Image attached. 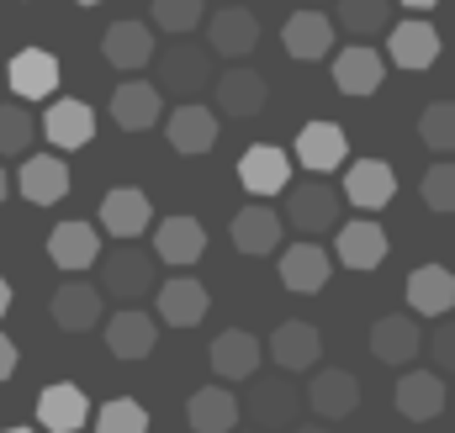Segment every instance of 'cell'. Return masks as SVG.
I'll list each match as a JSON object with an SVG mask.
<instances>
[{"instance_id": "44dd1931", "label": "cell", "mask_w": 455, "mask_h": 433, "mask_svg": "<svg viewBox=\"0 0 455 433\" xmlns=\"http://www.w3.org/2000/svg\"><path fill=\"white\" fill-rule=\"evenodd\" d=\"M297 159H302V169H313V175L339 169L344 159H349V138H344V127L339 122H307V127L297 132Z\"/></svg>"}, {"instance_id": "cb8c5ba5", "label": "cell", "mask_w": 455, "mask_h": 433, "mask_svg": "<svg viewBox=\"0 0 455 433\" xmlns=\"http://www.w3.org/2000/svg\"><path fill=\"white\" fill-rule=\"evenodd\" d=\"M307 407H313L323 423H339V418H349V413L360 407V381H355L349 370H318V375L307 381Z\"/></svg>"}, {"instance_id": "4dcf8cb0", "label": "cell", "mask_w": 455, "mask_h": 433, "mask_svg": "<svg viewBox=\"0 0 455 433\" xmlns=\"http://www.w3.org/2000/svg\"><path fill=\"white\" fill-rule=\"evenodd\" d=\"M48 312H53V323L64 327V333H91V327L101 323V291L85 286V280H64L53 291Z\"/></svg>"}, {"instance_id": "60d3db41", "label": "cell", "mask_w": 455, "mask_h": 433, "mask_svg": "<svg viewBox=\"0 0 455 433\" xmlns=\"http://www.w3.org/2000/svg\"><path fill=\"white\" fill-rule=\"evenodd\" d=\"M419 191H424V207H429V212H455V164L451 159L429 164Z\"/></svg>"}, {"instance_id": "ee69618b", "label": "cell", "mask_w": 455, "mask_h": 433, "mask_svg": "<svg viewBox=\"0 0 455 433\" xmlns=\"http://www.w3.org/2000/svg\"><path fill=\"white\" fill-rule=\"evenodd\" d=\"M5 312H11V280L0 275V318H5Z\"/></svg>"}, {"instance_id": "74e56055", "label": "cell", "mask_w": 455, "mask_h": 433, "mask_svg": "<svg viewBox=\"0 0 455 433\" xmlns=\"http://www.w3.org/2000/svg\"><path fill=\"white\" fill-rule=\"evenodd\" d=\"M419 143L429 154H455V101H435L419 116Z\"/></svg>"}, {"instance_id": "30bf717a", "label": "cell", "mask_w": 455, "mask_h": 433, "mask_svg": "<svg viewBox=\"0 0 455 433\" xmlns=\"http://www.w3.org/2000/svg\"><path fill=\"white\" fill-rule=\"evenodd\" d=\"M397 196V175L387 159H355L344 169V201L360 207V212H381L387 201Z\"/></svg>"}, {"instance_id": "f35d334b", "label": "cell", "mask_w": 455, "mask_h": 433, "mask_svg": "<svg viewBox=\"0 0 455 433\" xmlns=\"http://www.w3.org/2000/svg\"><path fill=\"white\" fill-rule=\"evenodd\" d=\"M148 16H154V27H159V32L186 37V32H196V27H202V0H154V5H148Z\"/></svg>"}, {"instance_id": "277c9868", "label": "cell", "mask_w": 455, "mask_h": 433, "mask_svg": "<svg viewBox=\"0 0 455 433\" xmlns=\"http://www.w3.org/2000/svg\"><path fill=\"white\" fill-rule=\"evenodd\" d=\"M387 59L397 64V69H435V59H440V32L424 21V16H408V21H392L387 27Z\"/></svg>"}, {"instance_id": "816d5d0a", "label": "cell", "mask_w": 455, "mask_h": 433, "mask_svg": "<svg viewBox=\"0 0 455 433\" xmlns=\"http://www.w3.org/2000/svg\"><path fill=\"white\" fill-rule=\"evenodd\" d=\"M451 402H455V397H451Z\"/></svg>"}, {"instance_id": "7a4b0ae2", "label": "cell", "mask_w": 455, "mask_h": 433, "mask_svg": "<svg viewBox=\"0 0 455 433\" xmlns=\"http://www.w3.org/2000/svg\"><path fill=\"white\" fill-rule=\"evenodd\" d=\"M159 64V91H170V96H180V101H191V96H202L218 75H212V59H207V48H191V43H180V48H170L164 59H154Z\"/></svg>"}, {"instance_id": "8fae6325", "label": "cell", "mask_w": 455, "mask_h": 433, "mask_svg": "<svg viewBox=\"0 0 455 433\" xmlns=\"http://www.w3.org/2000/svg\"><path fill=\"white\" fill-rule=\"evenodd\" d=\"M207 48L223 53V59H249L259 48V16L249 5H223L207 21Z\"/></svg>"}, {"instance_id": "6da1fadb", "label": "cell", "mask_w": 455, "mask_h": 433, "mask_svg": "<svg viewBox=\"0 0 455 433\" xmlns=\"http://www.w3.org/2000/svg\"><path fill=\"white\" fill-rule=\"evenodd\" d=\"M154 254L148 248H138V243H116L112 254L101 259V291L116 296V302H138V296H148L154 291Z\"/></svg>"}, {"instance_id": "e575fe53", "label": "cell", "mask_w": 455, "mask_h": 433, "mask_svg": "<svg viewBox=\"0 0 455 433\" xmlns=\"http://www.w3.org/2000/svg\"><path fill=\"white\" fill-rule=\"evenodd\" d=\"M297 413V391H291V375H275V381H254L249 391V418L259 429H286Z\"/></svg>"}, {"instance_id": "5bb4252c", "label": "cell", "mask_w": 455, "mask_h": 433, "mask_svg": "<svg viewBox=\"0 0 455 433\" xmlns=\"http://www.w3.org/2000/svg\"><path fill=\"white\" fill-rule=\"evenodd\" d=\"M281 43H286V53H291L297 64H318V59H329V48H334V21L307 5V11H297V16H286Z\"/></svg>"}, {"instance_id": "d590c367", "label": "cell", "mask_w": 455, "mask_h": 433, "mask_svg": "<svg viewBox=\"0 0 455 433\" xmlns=\"http://www.w3.org/2000/svg\"><path fill=\"white\" fill-rule=\"evenodd\" d=\"M334 21H339L355 43H365V37H376V32L392 27V0H339Z\"/></svg>"}, {"instance_id": "bcb514c9", "label": "cell", "mask_w": 455, "mask_h": 433, "mask_svg": "<svg viewBox=\"0 0 455 433\" xmlns=\"http://www.w3.org/2000/svg\"><path fill=\"white\" fill-rule=\"evenodd\" d=\"M291 433H329L323 423H302V429H291Z\"/></svg>"}, {"instance_id": "f546056e", "label": "cell", "mask_w": 455, "mask_h": 433, "mask_svg": "<svg viewBox=\"0 0 455 433\" xmlns=\"http://www.w3.org/2000/svg\"><path fill=\"white\" fill-rule=\"evenodd\" d=\"M154 338H159V323L138 307H122L107 318V349L116 359H148L154 354Z\"/></svg>"}, {"instance_id": "9c48e42d", "label": "cell", "mask_w": 455, "mask_h": 433, "mask_svg": "<svg viewBox=\"0 0 455 433\" xmlns=\"http://www.w3.org/2000/svg\"><path fill=\"white\" fill-rule=\"evenodd\" d=\"M16 191L32 207H59L69 196V164L59 154H27L21 159V175H16Z\"/></svg>"}, {"instance_id": "4fadbf2b", "label": "cell", "mask_w": 455, "mask_h": 433, "mask_svg": "<svg viewBox=\"0 0 455 433\" xmlns=\"http://www.w3.org/2000/svg\"><path fill=\"white\" fill-rule=\"evenodd\" d=\"M259 359H265V343L249 327H223L212 338V370H218V381H254Z\"/></svg>"}, {"instance_id": "ba28073f", "label": "cell", "mask_w": 455, "mask_h": 433, "mask_svg": "<svg viewBox=\"0 0 455 433\" xmlns=\"http://www.w3.org/2000/svg\"><path fill=\"white\" fill-rule=\"evenodd\" d=\"M91 423V397L75 381H53L37 397V429L43 433H80Z\"/></svg>"}, {"instance_id": "8992f818", "label": "cell", "mask_w": 455, "mask_h": 433, "mask_svg": "<svg viewBox=\"0 0 455 433\" xmlns=\"http://www.w3.org/2000/svg\"><path fill=\"white\" fill-rule=\"evenodd\" d=\"M202 254H207V227L196 216H164V222H154V259L159 264L191 270Z\"/></svg>"}, {"instance_id": "3957f363", "label": "cell", "mask_w": 455, "mask_h": 433, "mask_svg": "<svg viewBox=\"0 0 455 433\" xmlns=\"http://www.w3.org/2000/svg\"><path fill=\"white\" fill-rule=\"evenodd\" d=\"M286 191H291V201H286L291 227H302V232H329V227H339L344 191L323 185V180H297V185H286Z\"/></svg>"}, {"instance_id": "5b68a950", "label": "cell", "mask_w": 455, "mask_h": 433, "mask_svg": "<svg viewBox=\"0 0 455 433\" xmlns=\"http://www.w3.org/2000/svg\"><path fill=\"white\" fill-rule=\"evenodd\" d=\"M238 185H243L254 201H270V196H281V191L291 185V159H286L275 143H259V148H249V154L238 159Z\"/></svg>"}, {"instance_id": "603a6c76", "label": "cell", "mask_w": 455, "mask_h": 433, "mask_svg": "<svg viewBox=\"0 0 455 433\" xmlns=\"http://www.w3.org/2000/svg\"><path fill=\"white\" fill-rule=\"evenodd\" d=\"M101 53H107V64L122 69V75L154 64V27L148 21H112L107 37H101Z\"/></svg>"}, {"instance_id": "c3c4849f", "label": "cell", "mask_w": 455, "mask_h": 433, "mask_svg": "<svg viewBox=\"0 0 455 433\" xmlns=\"http://www.w3.org/2000/svg\"><path fill=\"white\" fill-rule=\"evenodd\" d=\"M5 433H37V429H5Z\"/></svg>"}, {"instance_id": "d6986e66", "label": "cell", "mask_w": 455, "mask_h": 433, "mask_svg": "<svg viewBox=\"0 0 455 433\" xmlns=\"http://www.w3.org/2000/svg\"><path fill=\"white\" fill-rule=\"evenodd\" d=\"M403 296H408V312H419V318H445L455 307V275L445 264H419V270L408 275Z\"/></svg>"}, {"instance_id": "ffe728a7", "label": "cell", "mask_w": 455, "mask_h": 433, "mask_svg": "<svg viewBox=\"0 0 455 433\" xmlns=\"http://www.w3.org/2000/svg\"><path fill=\"white\" fill-rule=\"evenodd\" d=\"M387 80V53L365 48V43H349L339 59H334V85L344 96H376Z\"/></svg>"}, {"instance_id": "7dc6e473", "label": "cell", "mask_w": 455, "mask_h": 433, "mask_svg": "<svg viewBox=\"0 0 455 433\" xmlns=\"http://www.w3.org/2000/svg\"><path fill=\"white\" fill-rule=\"evenodd\" d=\"M5 191H11V180H5V169H0V201H5Z\"/></svg>"}, {"instance_id": "b9f144b4", "label": "cell", "mask_w": 455, "mask_h": 433, "mask_svg": "<svg viewBox=\"0 0 455 433\" xmlns=\"http://www.w3.org/2000/svg\"><path fill=\"white\" fill-rule=\"evenodd\" d=\"M429 354H435V370L440 375H455V318H445V323L429 333Z\"/></svg>"}, {"instance_id": "836d02e7", "label": "cell", "mask_w": 455, "mask_h": 433, "mask_svg": "<svg viewBox=\"0 0 455 433\" xmlns=\"http://www.w3.org/2000/svg\"><path fill=\"white\" fill-rule=\"evenodd\" d=\"M387 232L376 227V222H339V238H334V254H339V264L349 270H376L381 259H387Z\"/></svg>"}, {"instance_id": "2e32d148", "label": "cell", "mask_w": 455, "mask_h": 433, "mask_svg": "<svg viewBox=\"0 0 455 433\" xmlns=\"http://www.w3.org/2000/svg\"><path fill=\"white\" fill-rule=\"evenodd\" d=\"M445 407H451V391H445L440 370H408V375L397 381V413H403L408 423H429V418H440Z\"/></svg>"}, {"instance_id": "f6af8a7d", "label": "cell", "mask_w": 455, "mask_h": 433, "mask_svg": "<svg viewBox=\"0 0 455 433\" xmlns=\"http://www.w3.org/2000/svg\"><path fill=\"white\" fill-rule=\"evenodd\" d=\"M397 5H408V11H435L440 0H397Z\"/></svg>"}, {"instance_id": "e0dca14e", "label": "cell", "mask_w": 455, "mask_h": 433, "mask_svg": "<svg viewBox=\"0 0 455 433\" xmlns=\"http://www.w3.org/2000/svg\"><path fill=\"white\" fill-rule=\"evenodd\" d=\"M265 354L281 365V375H302V370H313V365H318L323 338H318V327H313V323H281L275 333H270Z\"/></svg>"}, {"instance_id": "484cf974", "label": "cell", "mask_w": 455, "mask_h": 433, "mask_svg": "<svg viewBox=\"0 0 455 433\" xmlns=\"http://www.w3.org/2000/svg\"><path fill=\"white\" fill-rule=\"evenodd\" d=\"M207 312H212V296H207L202 280L175 275V280L159 286V318H164V327H196Z\"/></svg>"}, {"instance_id": "f1b7e54d", "label": "cell", "mask_w": 455, "mask_h": 433, "mask_svg": "<svg viewBox=\"0 0 455 433\" xmlns=\"http://www.w3.org/2000/svg\"><path fill=\"white\" fill-rule=\"evenodd\" d=\"M159 85H148V80H122L112 91V122L122 132H148L154 122H159Z\"/></svg>"}, {"instance_id": "d6a6232c", "label": "cell", "mask_w": 455, "mask_h": 433, "mask_svg": "<svg viewBox=\"0 0 455 433\" xmlns=\"http://www.w3.org/2000/svg\"><path fill=\"white\" fill-rule=\"evenodd\" d=\"M238 397L228 391V386H202L191 402H186V423L191 433H233L238 429Z\"/></svg>"}, {"instance_id": "d4e9b609", "label": "cell", "mask_w": 455, "mask_h": 433, "mask_svg": "<svg viewBox=\"0 0 455 433\" xmlns=\"http://www.w3.org/2000/svg\"><path fill=\"white\" fill-rule=\"evenodd\" d=\"M48 259L59 264V270H91L96 259H101V232L91 227V222H59L53 232H48Z\"/></svg>"}, {"instance_id": "ac0fdd59", "label": "cell", "mask_w": 455, "mask_h": 433, "mask_svg": "<svg viewBox=\"0 0 455 433\" xmlns=\"http://www.w3.org/2000/svg\"><path fill=\"white\" fill-rule=\"evenodd\" d=\"M164 132H170V148L186 154V159H191V154H212V148H218V111L186 101V106L170 111Z\"/></svg>"}, {"instance_id": "1f68e13d", "label": "cell", "mask_w": 455, "mask_h": 433, "mask_svg": "<svg viewBox=\"0 0 455 433\" xmlns=\"http://www.w3.org/2000/svg\"><path fill=\"white\" fill-rule=\"evenodd\" d=\"M281 286L297 296H318L329 286V254L318 243H291L281 254Z\"/></svg>"}, {"instance_id": "9a60e30c", "label": "cell", "mask_w": 455, "mask_h": 433, "mask_svg": "<svg viewBox=\"0 0 455 433\" xmlns=\"http://www.w3.org/2000/svg\"><path fill=\"white\" fill-rule=\"evenodd\" d=\"M5 85L21 96V101H48L59 91V59L48 48H21L5 69Z\"/></svg>"}, {"instance_id": "83f0119b", "label": "cell", "mask_w": 455, "mask_h": 433, "mask_svg": "<svg viewBox=\"0 0 455 433\" xmlns=\"http://www.w3.org/2000/svg\"><path fill=\"white\" fill-rule=\"evenodd\" d=\"M419 349H424V333H419V318H408V312H387L371 327V354L381 365H408V359H419Z\"/></svg>"}, {"instance_id": "7c38bea8", "label": "cell", "mask_w": 455, "mask_h": 433, "mask_svg": "<svg viewBox=\"0 0 455 433\" xmlns=\"http://www.w3.org/2000/svg\"><path fill=\"white\" fill-rule=\"evenodd\" d=\"M212 96H218V111L223 116H238V122H249V116H259L265 111V75H254L249 64H233L223 69L218 80H212Z\"/></svg>"}, {"instance_id": "4316f807", "label": "cell", "mask_w": 455, "mask_h": 433, "mask_svg": "<svg viewBox=\"0 0 455 433\" xmlns=\"http://www.w3.org/2000/svg\"><path fill=\"white\" fill-rule=\"evenodd\" d=\"M281 232H286L281 227V212L265 207V201H249L243 212L233 216V248L238 254H254V259L259 254H275L281 248Z\"/></svg>"}, {"instance_id": "7bdbcfd3", "label": "cell", "mask_w": 455, "mask_h": 433, "mask_svg": "<svg viewBox=\"0 0 455 433\" xmlns=\"http://www.w3.org/2000/svg\"><path fill=\"white\" fill-rule=\"evenodd\" d=\"M11 375H16V343L0 333V381H11Z\"/></svg>"}, {"instance_id": "ab89813d", "label": "cell", "mask_w": 455, "mask_h": 433, "mask_svg": "<svg viewBox=\"0 0 455 433\" xmlns=\"http://www.w3.org/2000/svg\"><path fill=\"white\" fill-rule=\"evenodd\" d=\"M96 433H148V413H143V402H132V397H112V402L96 413Z\"/></svg>"}, {"instance_id": "8d00e7d4", "label": "cell", "mask_w": 455, "mask_h": 433, "mask_svg": "<svg viewBox=\"0 0 455 433\" xmlns=\"http://www.w3.org/2000/svg\"><path fill=\"white\" fill-rule=\"evenodd\" d=\"M32 138H37L32 111L21 106V101H0V159H27Z\"/></svg>"}, {"instance_id": "f907efd6", "label": "cell", "mask_w": 455, "mask_h": 433, "mask_svg": "<svg viewBox=\"0 0 455 433\" xmlns=\"http://www.w3.org/2000/svg\"><path fill=\"white\" fill-rule=\"evenodd\" d=\"M307 5H313V0H307Z\"/></svg>"}, {"instance_id": "681fc988", "label": "cell", "mask_w": 455, "mask_h": 433, "mask_svg": "<svg viewBox=\"0 0 455 433\" xmlns=\"http://www.w3.org/2000/svg\"><path fill=\"white\" fill-rule=\"evenodd\" d=\"M75 5H101V0H75Z\"/></svg>"}, {"instance_id": "7402d4cb", "label": "cell", "mask_w": 455, "mask_h": 433, "mask_svg": "<svg viewBox=\"0 0 455 433\" xmlns=\"http://www.w3.org/2000/svg\"><path fill=\"white\" fill-rule=\"evenodd\" d=\"M43 138L59 154H75V148H85L96 138V111L85 106V101H53V106L43 111Z\"/></svg>"}, {"instance_id": "52a82bcc", "label": "cell", "mask_w": 455, "mask_h": 433, "mask_svg": "<svg viewBox=\"0 0 455 433\" xmlns=\"http://www.w3.org/2000/svg\"><path fill=\"white\" fill-rule=\"evenodd\" d=\"M101 227L112 232L116 243H132L154 227V201L138 191V185H116L101 196Z\"/></svg>"}]
</instances>
